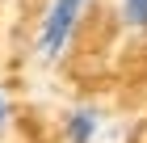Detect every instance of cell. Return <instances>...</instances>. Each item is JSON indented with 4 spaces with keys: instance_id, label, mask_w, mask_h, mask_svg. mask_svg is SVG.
Segmentation results:
<instances>
[{
    "instance_id": "cell-1",
    "label": "cell",
    "mask_w": 147,
    "mask_h": 143,
    "mask_svg": "<svg viewBox=\"0 0 147 143\" xmlns=\"http://www.w3.org/2000/svg\"><path fill=\"white\" fill-rule=\"evenodd\" d=\"M84 4H88V0H51V9H46L42 25H38V55H42L46 63L67 51L71 34H76V25H80Z\"/></svg>"
},
{
    "instance_id": "cell-2",
    "label": "cell",
    "mask_w": 147,
    "mask_h": 143,
    "mask_svg": "<svg viewBox=\"0 0 147 143\" xmlns=\"http://www.w3.org/2000/svg\"><path fill=\"white\" fill-rule=\"evenodd\" d=\"M101 135V110L97 105H76L63 118V143H92Z\"/></svg>"
},
{
    "instance_id": "cell-3",
    "label": "cell",
    "mask_w": 147,
    "mask_h": 143,
    "mask_svg": "<svg viewBox=\"0 0 147 143\" xmlns=\"http://www.w3.org/2000/svg\"><path fill=\"white\" fill-rule=\"evenodd\" d=\"M118 17L126 30L147 34V0H118Z\"/></svg>"
},
{
    "instance_id": "cell-4",
    "label": "cell",
    "mask_w": 147,
    "mask_h": 143,
    "mask_svg": "<svg viewBox=\"0 0 147 143\" xmlns=\"http://www.w3.org/2000/svg\"><path fill=\"white\" fill-rule=\"evenodd\" d=\"M9 97H4V88H0V135H4V126H9Z\"/></svg>"
}]
</instances>
